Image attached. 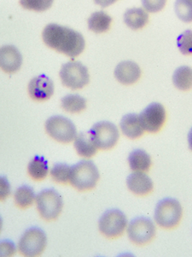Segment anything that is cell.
<instances>
[{
  "instance_id": "13",
  "label": "cell",
  "mask_w": 192,
  "mask_h": 257,
  "mask_svg": "<svg viewBox=\"0 0 192 257\" xmlns=\"http://www.w3.org/2000/svg\"><path fill=\"white\" fill-rule=\"evenodd\" d=\"M22 64V56L14 46H4L0 50V65L8 74L15 73Z\"/></svg>"
},
{
  "instance_id": "21",
  "label": "cell",
  "mask_w": 192,
  "mask_h": 257,
  "mask_svg": "<svg viewBox=\"0 0 192 257\" xmlns=\"http://www.w3.org/2000/svg\"><path fill=\"white\" fill-rule=\"evenodd\" d=\"M172 82L180 90H190L192 88V68L183 65L176 69L172 75Z\"/></svg>"
},
{
  "instance_id": "27",
  "label": "cell",
  "mask_w": 192,
  "mask_h": 257,
  "mask_svg": "<svg viewBox=\"0 0 192 257\" xmlns=\"http://www.w3.org/2000/svg\"><path fill=\"white\" fill-rule=\"evenodd\" d=\"M177 46L184 55H192V30H186L178 37Z\"/></svg>"
},
{
  "instance_id": "6",
  "label": "cell",
  "mask_w": 192,
  "mask_h": 257,
  "mask_svg": "<svg viewBox=\"0 0 192 257\" xmlns=\"http://www.w3.org/2000/svg\"><path fill=\"white\" fill-rule=\"evenodd\" d=\"M59 76L62 83L71 89H80L89 83L90 76L88 68L80 62H68L62 66Z\"/></svg>"
},
{
  "instance_id": "16",
  "label": "cell",
  "mask_w": 192,
  "mask_h": 257,
  "mask_svg": "<svg viewBox=\"0 0 192 257\" xmlns=\"http://www.w3.org/2000/svg\"><path fill=\"white\" fill-rule=\"evenodd\" d=\"M120 127L123 135L129 139L140 138L144 132L143 125L140 121V115L136 113H128L120 120Z\"/></svg>"
},
{
  "instance_id": "1",
  "label": "cell",
  "mask_w": 192,
  "mask_h": 257,
  "mask_svg": "<svg viewBox=\"0 0 192 257\" xmlns=\"http://www.w3.org/2000/svg\"><path fill=\"white\" fill-rule=\"evenodd\" d=\"M42 39L47 47L70 58L79 56L86 47V41L80 33L58 24L46 26L42 32Z\"/></svg>"
},
{
  "instance_id": "9",
  "label": "cell",
  "mask_w": 192,
  "mask_h": 257,
  "mask_svg": "<svg viewBox=\"0 0 192 257\" xmlns=\"http://www.w3.org/2000/svg\"><path fill=\"white\" fill-rule=\"evenodd\" d=\"M46 235L40 228L32 227L26 230L18 242V249L24 256H38L46 246Z\"/></svg>"
},
{
  "instance_id": "32",
  "label": "cell",
  "mask_w": 192,
  "mask_h": 257,
  "mask_svg": "<svg viewBox=\"0 0 192 257\" xmlns=\"http://www.w3.org/2000/svg\"><path fill=\"white\" fill-rule=\"evenodd\" d=\"M188 144H189L190 149L192 151V128L190 130L188 133Z\"/></svg>"
},
{
  "instance_id": "7",
  "label": "cell",
  "mask_w": 192,
  "mask_h": 257,
  "mask_svg": "<svg viewBox=\"0 0 192 257\" xmlns=\"http://www.w3.org/2000/svg\"><path fill=\"white\" fill-rule=\"evenodd\" d=\"M44 127L50 138L62 144H70L77 137V131L73 122L60 115L49 117Z\"/></svg>"
},
{
  "instance_id": "14",
  "label": "cell",
  "mask_w": 192,
  "mask_h": 257,
  "mask_svg": "<svg viewBox=\"0 0 192 257\" xmlns=\"http://www.w3.org/2000/svg\"><path fill=\"white\" fill-rule=\"evenodd\" d=\"M114 74L117 81L122 84L132 85L140 80L141 69L137 63L126 60L117 64Z\"/></svg>"
},
{
  "instance_id": "2",
  "label": "cell",
  "mask_w": 192,
  "mask_h": 257,
  "mask_svg": "<svg viewBox=\"0 0 192 257\" xmlns=\"http://www.w3.org/2000/svg\"><path fill=\"white\" fill-rule=\"evenodd\" d=\"M99 177L98 169L92 161H80L71 167L70 182L76 190L86 191L96 187Z\"/></svg>"
},
{
  "instance_id": "11",
  "label": "cell",
  "mask_w": 192,
  "mask_h": 257,
  "mask_svg": "<svg viewBox=\"0 0 192 257\" xmlns=\"http://www.w3.org/2000/svg\"><path fill=\"white\" fill-rule=\"evenodd\" d=\"M166 110L162 104L152 103L140 114V121L146 132L158 133L166 122Z\"/></svg>"
},
{
  "instance_id": "30",
  "label": "cell",
  "mask_w": 192,
  "mask_h": 257,
  "mask_svg": "<svg viewBox=\"0 0 192 257\" xmlns=\"http://www.w3.org/2000/svg\"><path fill=\"white\" fill-rule=\"evenodd\" d=\"M142 4L146 11L154 13L163 9L166 5V1H143Z\"/></svg>"
},
{
  "instance_id": "10",
  "label": "cell",
  "mask_w": 192,
  "mask_h": 257,
  "mask_svg": "<svg viewBox=\"0 0 192 257\" xmlns=\"http://www.w3.org/2000/svg\"><path fill=\"white\" fill-rule=\"evenodd\" d=\"M90 133L96 148L102 150L113 149L120 138L116 125L108 121L95 123L90 128Z\"/></svg>"
},
{
  "instance_id": "12",
  "label": "cell",
  "mask_w": 192,
  "mask_h": 257,
  "mask_svg": "<svg viewBox=\"0 0 192 257\" xmlns=\"http://www.w3.org/2000/svg\"><path fill=\"white\" fill-rule=\"evenodd\" d=\"M30 96L35 101H44L52 96L54 84L52 80L44 75L34 77L28 87Z\"/></svg>"
},
{
  "instance_id": "17",
  "label": "cell",
  "mask_w": 192,
  "mask_h": 257,
  "mask_svg": "<svg viewBox=\"0 0 192 257\" xmlns=\"http://www.w3.org/2000/svg\"><path fill=\"white\" fill-rule=\"evenodd\" d=\"M74 146L77 154L84 158L92 157L96 155L98 150V148L94 144L92 138L90 136V132H82L77 135L74 139Z\"/></svg>"
},
{
  "instance_id": "19",
  "label": "cell",
  "mask_w": 192,
  "mask_h": 257,
  "mask_svg": "<svg viewBox=\"0 0 192 257\" xmlns=\"http://www.w3.org/2000/svg\"><path fill=\"white\" fill-rule=\"evenodd\" d=\"M148 15L142 8H132L126 10L124 14V23L132 30L143 29L148 24Z\"/></svg>"
},
{
  "instance_id": "20",
  "label": "cell",
  "mask_w": 192,
  "mask_h": 257,
  "mask_svg": "<svg viewBox=\"0 0 192 257\" xmlns=\"http://www.w3.org/2000/svg\"><path fill=\"white\" fill-rule=\"evenodd\" d=\"M112 18L106 12H96L88 18V29L96 34L107 32L110 28Z\"/></svg>"
},
{
  "instance_id": "4",
  "label": "cell",
  "mask_w": 192,
  "mask_h": 257,
  "mask_svg": "<svg viewBox=\"0 0 192 257\" xmlns=\"http://www.w3.org/2000/svg\"><path fill=\"white\" fill-rule=\"evenodd\" d=\"M35 202L41 218L47 221L58 219L64 207L61 195L53 189L40 191L36 196Z\"/></svg>"
},
{
  "instance_id": "31",
  "label": "cell",
  "mask_w": 192,
  "mask_h": 257,
  "mask_svg": "<svg viewBox=\"0 0 192 257\" xmlns=\"http://www.w3.org/2000/svg\"><path fill=\"white\" fill-rule=\"evenodd\" d=\"M1 200H4L6 197H8L10 194V186L9 182L6 179V177L1 178Z\"/></svg>"
},
{
  "instance_id": "26",
  "label": "cell",
  "mask_w": 192,
  "mask_h": 257,
  "mask_svg": "<svg viewBox=\"0 0 192 257\" xmlns=\"http://www.w3.org/2000/svg\"><path fill=\"white\" fill-rule=\"evenodd\" d=\"M175 13L178 19L184 23L192 22V0H178L175 2Z\"/></svg>"
},
{
  "instance_id": "29",
  "label": "cell",
  "mask_w": 192,
  "mask_h": 257,
  "mask_svg": "<svg viewBox=\"0 0 192 257\" xmlns=\"http://www.w3.org/2000/svg\"><path fill=\"white\" fill-rule=\"evenodd\" d=\"M0 254L1 256H12L16 253V246L14 242L10 240H4L0 243Z\"/></svg>"
},
{
  "instance_id": "25",
  "label": "cell",
  "mask_w": 192,
  "mask_h": 257,
  "mask_svg": "<svg viewBox=\"0 0 192 257\" xmlns=\"http://www.w3.org/2000/svg\"><path fill=\"white\" fill-rule=\"evenodd\" d=\"M71 167L67 164L56 163L50 170V177L52 180L58 184H68L70 182Z\"/></svg>"
},
{
  "instance_id": "24",
  "label": "cell",
  "mask_w": 192,
  "mask_h": 257,
  "mask_svg": "<svg viewBox=\"0 0 192 257\" xmlns=\"http://www.w3.org/2000/svg\"><path fill=\"white\" fill-rule=\"evenodd\" d=\"M36 196L32 188L28 185H22L16 190L14 201L18 208L22 209L28 208L34 202Z\"/></svg>"
},
{
  "instance_id": "15",
  "label": "cell",
  "mask_w": 192,
  "mask_h": 257,
  "mask_svg": "<svg viewBox=\"0 0 192 257\" xmlns=\"http://www.w3.org/2000/svg\"><path fill=\"white\" fill-rule=\"evenodd\" d=\"M126 185L129 190L137 196H146L153 190L152 178L142 172H134L128 176Z\"/></svg>"
},
{
  "instance_id": "3",
  "label": "cell",
  "mask_w": 192,
  "mask_h": 257,
  "mask_svg": "<svg viewBox=\"0 0 192 257\" xmlns=\"http://www.w3.org/2000/svg\"><path fill=\"white\" fill-rule=\"evenodd\" d=\"M183 216L180 202L174 198H164L158 202L154 209V221L163 229L176 227Z\"/></svg>"
},
{
  "instance_id": "28",
  "label": "cell",
  "mask_w": 192,
  "mask_h": 257,
  "mask_svg": "<svg viewBox=\"0 0 192 257\" xmlns=\"http://www.w3.org/2000/svg\"><path fill=\"white\" fill-rule=\"evenodd\" d=\"M20 5L26 9L34 11H44L52 5V1H20Z\"/></svg>"
},
{
  "instance_id": "22",
  "label": "cell",
  "mask_w": 192,
  "mask_h": 257,
  "mask_svg": "<svg viewBox=\"0 0 192 257\" xmlns=\"http://www.w3.org/2000/svg\"><path fill=\"white\" fill-rule=\"evenodd\" d=\"M28 173L35 181L43 180L49 173L47 161L43 157L35 156L28 164Z\"/></svg>"
},
{
  "instance_id": "8",
  "label": "cell",
  "mask_w": 192,
  "mask_h": 257,
  "mask_svg": "<svg viewBox=\"0 0 192 257\" xmlns=\"http://www.w3.org/2000/svg\"><path fill=\"white\" fill-rule=\"evenodd\" d=\"M156 228L152 219L137 217L132 219L126 227L128 238L136 245H146L156 236Z\"/></svg>"
},
{
  "instance_id": "23",
  "label": "cell",
  "mask_w": 192,
  "mask_h": 257,
  "mask_svg": "<svg viewBox=\"0 0 192 257\" xmlns=\"http://www.w3.org/2000/svg\"><path fill=\"white\" fill-rule=\"evenodd\" d=\"M62 108L70 113H80L86 108V100L77 94L65 95L61 100Z\"/></svg>"
},
{
  "instance_id": "18",
  "label": "cell",
  "mask_w": 192,
  "mask_h": 257,
  "mask_svg": "<svg viewBox=\"0 0 192 257\" xmlns=\"http://www.w3.org/2000/svg\"><path fill=\"white\" fill-rule=\"evenodd\" d=\"M128 164L134 172H148L152 167V158L143 149H134L128 156Z\"/></svg>"
},
{
  "instance_id": "5",
  "label": "cell",
  "mask_w": 192,
  "mask_h": 257,
  "mask_svg": "<svg viewBox=\"0 0 192 257\" xmlns=\"http://www.w3.org/2000/svg\"><path fill=\"white\" fill-rule=\"evenodd\" d=\"M128 225L125 213L116 208L105 211L98 220L99 231L104 237L111 239L122 236Z\"/></svg>"
}]
</instances>
